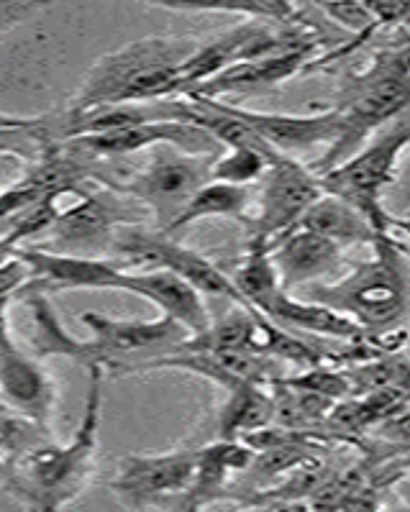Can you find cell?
Instances as JSON below:
<instances>
[{"label":"cell","instance_id":"cell-1","mask_svg":"<svg viewBox=\"0 0 410 512\" xmlns=\"http://www.w3.org/2000/svg\"><path fill=\"white\" fill-rule=\"evenodd\" d=\"M369 246L372 259L354 264L339 280L303 287L295 297L336 310L354 320L369 338H380L405 331L408 323L410 267L405 228L375 231Z\"/></svg>","mask_w":410,"mask_h":512},{"label":"cell","instance_id":"cell-2","mask_svg":"<svg viewBox=\"0 0 410 512\" xmlns=\"http://www.w3.org/2000/svg\"><path fill=\"white\" fill-rule=\"evenodd\" d=\"M90 387L80 428L67 443L54 438L11 466L0 484L29 512H62L88 489L95 472L100 441V413H103V369H88Z\"/></svg>","mask_w":410,"mask_h":512},{"label":"cell","instance_id":"cell-3","mask_svg":"<svg viewBox=\"0 0 410 512\" xmlns=\"http://www.w3.org/2000/svg\"><path fill=\"white\" fill-rule=\"evenodd\" d=\"M336 139L313 164H308L313 175H323L344 159L359 152L375 131L385 123H395L405 116L408 108V44L400 41L398 47L375 54L369 67L346 77L341 85Z\"/></svg>","mask_w":410,"mask_h":512},{"label":"cell","instance_id":"cell-4","mask_svg":"<svg viewBox=\"0 0 410 512\" xmlns=\"http://www.w3.org/2000/svg\"><path fill=\"white\" fill-rule=\"evenodd\" d=\"M408 141V118L400 116L395 126L387 128L385 134L377 136L372 144H364L352 157L318 175L323 195H331V198H339L341 203L352 205L357 213H362L372 223L375 231L405 228L403 221H395L382 208V198L398 180L400 157L408 149Z\"/></svg>","mask_w":410,"mask_h":512},{"label":"cell","instance_id":"cell-5","mask_svg":"<svg viewBox=\"0 0 410 512\" xmlns=\"http://www.w3.org/2000/svg\"><path fill=\"white\" fill-rule=\"evenodd\" d=\"M216 157L218 154L182 152L170 144L154 146L139 172L113 187L144 205L152 213L157 231L162 233L195 192L205 182H211V167Z\"/></svg>","mask_w":410,"mask_h":512},{"label":"cell","instance_id":"cell-6","mask_svg":"<svg viewBox=\"0 0 410 512\" xmlns=\"http://www.w3.org/2000/svg\"><path fill=\"white\" fill-rule=\"evenodd\" d=\"M80 323L90 331L98 367L103 374H139V369L159 356L170 354L175 346L188 341V331L175 320H116L100 313H82Z\"/></svg>","mask_w":410,"mask_h":512},{"label":"cell","instance_id":"cell-7","mask_svg":"<svg viewBox=\"0 0 410 512\" xmlns=\"http://www.w3.org/2000/svg\"><path fill=\"white\" fill-rule=\"evenodd\" d=\"M198 44L200 41L193 36H147L131 41L93 64V70L85 75L67 111H85L93 105L116 103L129 82L157 67H177L198 49Z\"/></svg>","mask_w":410,"mask_h":512},{"label":"cell","instance_id":"cell-8","mask_svg":"<svg viewBox=\"0 0 410 512\" xmlns=\"http://www.w3.org/2000/svg\"><path fill=\"white\" fill-rule=\"evenodd\" d=\"M193 474L195 451L129 454L118 461V472L108 487L123 505L175 512L190 489Z\"/></svg>","mask_w":410,"mask_h":512},{"label":"cell","instance_id":"cell-9","mask_svg":"<svg viewBox=\"0 0 410 512\" xmlns=\"http://www.w3.org/2000/svg\"><path fill=\"white\" fill-rule=\"evenodd\" d=\"M259 185L257 210L246 218V226L252 228V236L264 241H275L282 233L293 231L305 210L323 195L311 169L285 154L272 159Z\"/></svg>","mask_w":410,"mask_h":512},{"label":"cell","instance_id":"cell-10","mask_svg":"<svg viewBox=\"0 0 410 512\" xmlns=\"http://www.w3.org/2000/svg\"><path fill=\"white\" fill-rule=\"evenodd\" d=\"M57 384L39 359L18 349L13 336L0 349V402L3 408L52 433Z\"/></svg>","mask_w":410,"mask_h":512},{"label":"cell","instance_id":"cell-11","mask_svg":"<svg viewBox=\"0 0 410 512\" xmlns=\"http://www.w3.org/2000/svg\"><path fill=\"white\" fill-rule=\"evenodd\" d=\"M11 254L29 269V282L21 290H116L123 272L113 259L59 254L41 246L11 249Z\"/></svg>","mask_w":410,"mask_h":512},{"label":"cell","instance_id":"cell-12","mask_svg":"<svg viewBox=\"0 0 410 512\" xmlns=\"http://www.w3.org/2000/svg\"><path fill=\"white\" fill-rule=\"evenodd\" d=\"M229 111L239 118L241 123L252 128L254 134L264 141V144L275 149L277 154L293 157L300 152H311L323 146L326 152L331 141L336 139V128H339V113L336 108H326L318 113H262V111H249L241 105L226 103Z\"/></svg>","mask_w":410,"mask_h":512},{"label":"cell","instance_id":"cell-13","mask_svg":"<svg viewBox=\"0 0 410 512\" xmlns=\"http://www.w3.org/2000/svg\"><path fill=\"white\" fill-rule=\"evenodd\" d=\"M270 259L280 290L295 295L331 277L344 264V249L305 228H293L270 241Z\"/></svg>","mask_w":410,"mask_h":512},{"label":"cell","instance_id":"cell-14","mask_svg":"<svg viewBox=\"0 0 410 512\" xmlns=\"http://www.w3.org/2000/svg\"><path fill=\"white\" fill-rule=\"evenodd\" d=\"M116 290L141 297L159 308L164 318L175 320L177 326L188 331V336H200L211 326V315L205 310L203 295L180 280L170 269H123Z\"/></svg>","mask_w":410,"mask_h":512},{"label":"cell","instance_id":"cell-15","mask_svg":"<svg viewBox=\"0 0 410 512\" xmlns=\"http://www.w3.org/2000/svg\"><path fill=\"white\" fill-rule=\"evenodd\" d=\"M254 459L252 448L241 441H216L195 451V474L190 489L175 507V512H200L226 500L234 482L249 469Z\"/></svg>","mask_w":410,"mask_h":512},{"label":"cell","instance_id":"cell-16","mask_svg":"<svg viewBox=\"0 0 410 512\" xmlns=\"http://www.w3.org/2000/svg\"><path fill=\"white\" fill-rule=\"evenodd\" d=\"M313 62V49H293V52H280L272 57L252 59V62H239L229 70L218 72L211 80L200 82L198 88L190 90L185 98L218 100L221 95H252L272 90L298 72L308 70Z\"/></svg>","mask_w":410,"mask_h":512},{"label":"cell","instance_id":"cell-17","mask_svg":"<svg viewBox=\"0 0 410 512\" xmlns=\"http://www.w3.org/2000/svg\"><path fill=\"white\" fill-rule=\"evenodd\" d=\"M264 318L272 320L282 331L316 338V341H331V344H362V341H369L367 333L346 315L323 308V305L305 303V300L287 295V292H280L272 300Z\"/></svg>","mask_w":410,"mask_h":512},{"label":"cell","instance_id":"cell-18","mask_svg":"<svg viewBox=\"0 0 410 512\" xmlns=\"http://www.w3.org/2000/svg\"><path fill=\"white\" fill-rule=\"evenodd\" d=\"M21 297H24V303L31 315L29 346L34 359L44 361L62 356V359H70L75 361V364H82V367L100 369L93 341H90V338L82 341V338L72 336V333L67 331L47 292L21 290Z\"/></svg>","mask_w":410,"mask_h":512},{"label":"cell","instance_id":"cell-19","mask_svg":"<svg viewBox=\"0 0 410 512\" xmlns=\"http://www.w3.org/2000/svg\"><path fill=\"white\" fill-rule=\"evenodd\" d=\"M270 387L252 382H236L226 390V402L218 410V441H241L249 433L272 425L275 405Z\"/></svg>","mask_w":410,"mask_h":512},{"label":"cell","instance_id":"cell-20","mask_svg":"<svg viewBox=\"0 0 410 512\" xmlns=\"http://www.w3.org/2000/svg\"><path fill=\"white\" fill-rule=\"evenodd\" d=\"M295 228L316 233L321 239L341 246L344 251L369 246L375 239L372 223L362 213H357L352 205L341 203L339 198H331V195H321L311 208L305 210V216L300 218Z\"/></svg>","mask_w":410,"mask_h":512},{"label":"cell","instance_id":"cell-21","mask_svg":"<svg viewBox=\"0 0 410 512\" xmlns=\"http://www.w3.org/2000/svg\"><path fill=\"white\" fill-rule=\"evenodd\" d=\"M229 280L246 308L257 310L259 315L267 313L272 300L282 292L270 259V241L249 236L244 256H241L234 272L229 274Z\"/></svg>","mask_w":410,"mask_h":512},{"label":"cell","instance_id":"cell-22","mask_svg":"<svg viewBox=\"0 0 410 512\" xmlns=\"http://www.w3.org/2000/svg\"><path fill=\"white\" fill-rule=\"evenodd\" d=\"M249 200H252V195H249L246 187L205 182L193 198L185 203V208L177 213L175 221L164 228L162 236L170 239L172 233L193 226L198 221H205V218H239V221H246L249 218Z\"/></svg>","mask_w":410,"mask_h":512},{"label":"cell","instance_id":"cell-23","mask_svg":"<svg viewBox=\"0 0 410 512\" xmlns=\"http://www.w3.org/2000/svg\"><path fill=\"white\" fill-rule=\"evenodd\" d=\"M275 157H280V154L244 149V146L226 149V152L213 159L211 182H223V185L246 187L249 190V185L262 180L264 172H267V167H270V162Z\"/></svg>","mask_w":410,"mask_h":512},{"label":"cell","instance_id":"cell-24","mask_svg":"<svg viewBox=\"0 0 410 512\" xmlns=\"http://www.w3.org/2000/svg\"><path fill=\"white\" fill-rule=\"evenodd\" d=\"M49 438H54L52 433L41 431L31 420L11 410H0V477Z\"/></svg>","mask_w":410,"mask_h":512},{"label":"cell","instance_id":"cell-25","mask_svg":"<svg viewBox=\"0 0 410 512\" xmlns=\"http://www.w3.org/2000/svg\"><path fill=\"white\" fill-rule=\"evenodd\" d=\"M316 11H321L323 16L331 18L336 26H341L344 31L357 39V44H362L367 36L375 34L377 29H382L375 21V16L369 13L367 3H321L316 6Z\"/></svg>","mask_w":410,"mask_h":512},{"label":"cell","instance_id":"cell-26","mask_svg":"<svg viewBox=\"0 0 410 512\" xmlns=\"http://www.w3.org/2000/svg\"><path fill=\"white\" fill-rule=\"evenodd\" d=\"M26 282H29V269L21 259L11 254V259L0 262V303H8L13 292L21 290Z\"/></svg>","mask_w":410,"mask_h":512},{"label":"cell","instance_id":"cell-27","mask_svg":"<svg viewBox=\"0 0 410 512\" xmlns=\"http://www.w3.org/2000/svg\"><path fill=\"white\" fill-rule=\"evenodd\" d=\"M241 512H311V507L303 500H270L257 502V505H246Z\"/></svg>","mask_w":410,"mask_h":512},{"label":"cell","instance_id":"cell-28","mask_svg":"<svg viewBox=\"0 0 410 512\" xmlns=\"http://www.w3.org/2000/svg\"><path fill=\"white\" fill-rule=\"evenodd\" d=\"M11 338V331H8V303H0V349Z\"/></svg>","mask_w":410,"mask_h":512},{"label":"cell","instance_id":"cell-29","mask_svg":"<svg viewBox=\"0 0 410 512\" xmlns=\"http://www.w3.org/2000/svg\"><path fill=\"white\" fill-rule=\"evenodd\" d=\"M6 172H8V162L6 159H0V182L6 180Z\"/></svg>","mask_w":410,"mask_h":512},{"label":"cell","instance_id":"cell-30","mask_svg":"<svg viewBox=\"0 0 410 512\" xmlns=\"http://www.w3.org/2000/svg\"><path fill=\"white\" fill-rule=\"evenodd\" d=\"M377 512H405L403 507H390V510H377Z\"/></svg>","mask_w":410,"mask_h":512},{"label":"cell","instance_id":"cell-31","mask_svg":"<svg viewBox=\"0 0 410 512\" xmlns=\"http://www.w3.org/2000/svg\"><path fill=\"white\" fill-rule=\"evenodd\" d=\"M0 410H6V408H3V402H0Z\"/></svg>","mask_w":410,"mask_h":512}]
</instances>
